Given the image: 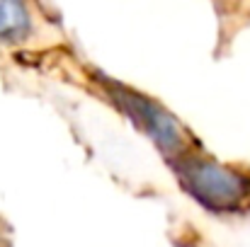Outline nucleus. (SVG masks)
<instances>
[{"label": "nucleus", "mask_w": 250, "mask_h": 247, "mask_svg": "<svg viewBox=\"0 0 250 247\" xmlns=\"http://www.w3.org/2000/svg\"><path fill=\"white\" fill-rule=\"evenodd\" d=\"M107 95L114 99V104L144 131L153 138V143L166 153V155H182L187 153L185 143H187V133L185 129L167 114L161 104H156L153 99L144 97L141 92L119 85L114 80H104Z\"/></svg>", "instance_id": "nucleus-2"}, {"label": "nucleus", "mask_w": 250, "mask_h": 247, "mask_svg": "<svg viewBox=\"0 0 250 247\" xmlns=\"http://www.w3.org/2000/svg\"><path fill=\"white\" fill-rule=\"evenodd\" d=\"M29 32V15L24 0H0V39L20 41Z\"/></svg>", "instance_id": "nucleus-3"}, {"label": "nucleus", "mask_w": 250, "mask_h": 247, "mask_svg": "<svg viewBox=\"0 0 250 247\" xmlns=\"http://www.w3.org/2000/svg\"><path fill=\"white\" fill-rule=\"evenodd\" d=\"M170 165L182 189L204 209L229 213L248 204L250 182L243 174L194 153H182L175 160H170Z\"/></svg>", "instance_id": "nucleus-1"}]
</instances>
